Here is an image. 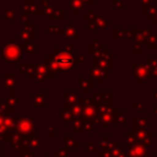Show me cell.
<instances>
[{
  "mask_svg": "<svg viewBox=\"0 0 157 157\" xmlns=\"http://www.w3.org/2000/svg\"><path fill=\"white\" fill-rule=\"evenodd\" d=\"M52 52H56L55 55V65L63 71H67L74 64V54L73 49H59L52 50Z\"/></svg>",
  "mask_w": 157,
  "mask_h": 157,
  "instance_id": "cell-1",
  "label": "cell"
},
{
  "mask_svg": "<svg viewBox=\"0 0 157 157\" xmlns=\"http://www.w3.org/2000/svg\"><path fill=\"white\" fill-rule=\"evenodd\" d=\"M4 58H13V57H19V47L17 46L15 40H8L6 46L3 50Z\"/></svg>",
  "mask_w": 157,
  "mask_h": 157,
  "instance_id": "cell-2",
  "label": "cell"
},
{
  "mask_svg": "<svg viewBox=\"0 0 157 157\" xmlns=\"http://www.w3.org/2000/svg\"><path fill=\"white\" fill-rule=\"evenodd\" d=\"M61 37L62 39H78L79 32L73 25L66 26L65 29L61 30Z\"/></svg>",
  "mask_w": 157,
  "mask_h": 157,
  "instance_id": "cell-3",
  "label": "cell"
},
{
  "mask_svg": "<svg viewBox=\"0 0 157 157\" xmlns=\"http://www.w3.org/2000/svg\"><path fill=\"white\" fill-rule=\"evenodd\" d=\"M151 33H153V30L151 28H147V29H143V30H139L138 31V34H137L136 39L135 41L138 42V43L142 44L144 42H147V39Z\"/></svg>",
  "mask_w": 157,
  "mask_h": 157,
  "instance_id": "cell-4",
  "label": "cell"
},
{
  "mask_svg": "<svg viewBox=\"0 0 157 157\" xmlns=\"http://www.w3.org/2000/svg\"><path fill=\"white\" fill-rule=\"evenodd\" d=\"M90 23H91L95 28H108L109 27L107 19L103 16H98V15H96L94 19L90 21Z\"/></svg>",
  "mask_w": 157,
  "mask_h": 157,
  "instance_id": "cell-5",
  "label": "cell"
},
{
  "mask_svg": "<svg viewBox=\"0 0 157 157\" xmlns=\"http://www.w3.org/2000/svg\"><path fill=\"white\" fill-rule=\"evenodd\" d=\"M143 13L147 15V18L153 21L157 15V6L156 4H150V6H143Z\"/></svg>",
  "mask_w": 157,
  "mask_h": 157,
  "instance_id": "cell-6",
  "label": "cell"
},
{
  "mask_svg": "<svg viewBox=\"0 0 157 157\" xmlns=\"http://www.w3.org/2000/svg\"><path fill=\"white\" fill-rule=\"evenodd\" d=\"M104 48V44L99 42L98 39L94 40V43L90 45V56L96 57L97 54L99 52V50H101Z\"/></svg>",
  "mask_w": 157,
  "mask_h": 157,
  "instance_id": "cell-7",
  "label": "cell"
},
{
  "mask_svg": "<svg viewBox=\"0 0 157 157\" xmlns=\"http://www.w3.org/2000/svg\"><path fill=\"white\" fill-rule=\"evenodd\" d=\"M85 3L82 0H71V13L72 14H77L81 9H83Z\"/></svg>",
  "mask_w": 157,
  "mask_h": 157,
  "instance_id": "cell-8",
  "label": "cell"
},
{
  "mask_svg": "<svg viewBox=\"0 0 157 157\" xmlns=\"http://www.w3.org/2000/svg\"><path fill=\"white\" fill-rule=\"evenodd\" d=\"M147 47L149 48H156L157 47V35L155 33H151L147 39Z\"/></svg>",
  "mask_w": 157,
  "mask_h": 157,
  "instance_id": "cell-9",
  "label": "cell"
},
{
  "mask_svg": "<svg viewBox=\"0 0 157 157\" xmlns=\"http://www.w3.org/2000/svg\"><path fill=\"white\" fill-rule=\"evenodd\" d=\"M138 31L139 29H137V28H135V29H128V28H126V29H124V36L127 37V39L135 40L137 34H138Z\"/></svg>",
  "mask_w": 157,
  "mask_h": 157,
  "instance_id": "cell-10",
  "label": "cell"
},
{
  "mask_svg": "<svg viewBox=\"0 0 157 157\" xmlns=\"http://www.w3.org/2000/svg\"><path fill=\"white\" fill-rule=\"evenodd\" d=\"M132 52L135 54H140V52H143V47H142V44L138 43V42L135 41L134 44H132Z\"/></svg>",
  "mask_w": 157,
  "mask_h": 157,
  "instance_id": "cell-11",
  "label": "cell"
},
{
  "mask_svg": "<svg viewBox=\"0 0 157 157\" xmlns=\"http://www.w3.org/2000/svg\"><path fill=\"white\" fill-rule=\"evenodd\" d=\"M113 37L114 39H123L124 37V29L116 28L113 30Z\"/></svg>",
  "mask_w": 157,
  "mask_h": 157,
  "instance_id": "cell-12",
  "label": "cell"
},
{
  "mask_svg": "<svg viewBox=\"0 0 157 157\" xmlns=\"http://www.w3.org/2000/svg\"><path fill=\"white\" fill-rule=\"evenodd\" d=\"M47 30H49L48 33H57V32H61L60 31V27L59 26H50L48 25L47 26Z\"/></svg>",
  "mask_w": 157,
  "mask_h": 157,
  "instance_id": "cell-13",
  "label": "cell"
},
{
  "mask_svg": "<svg viewBox=\"0 0 157 157\" xmlns=\"http://www.w3.org/2000/svg\"><path fill=\"white\" fill-rule=\"evenodd\" d=\"M114 9H120L123 10L124 9V1L123 0H114Z\"/></svg>",
  "mask_w": 157,
  "mask_h": 157,
  "instance_id": "cell-14",
  "label": "cell"
},
{
  "mask_svg": "<svg viewBox=\"0 0 157 157\" xmlns=\"http://www.w3.org/2000/svg\"><path fill=\"white\" fill-rule=\"evenodd\" d=\"M95 12H94V10H90V13L89 14H86V16H85V18L86 19H90V21H92V19H94L95 18Z\"/></svg>",
  "mask_w": 157,
  "mask_h": 157,
  "instance_id": "cell-15",
  "label": "cell"
},
{
  "mask_svg": "<svg viewBox=\"0 0 157 157\" xmlns=\"http://www.w3.org/2000/svg\"><path fill=\"white\" fill-rule=\"evenodd\" d=\"M85 27L87 28V29H89V32H90V33H94L95 29H96V28H95L94 26L92 25L91 23H89V24H86V25H85Z\"/></svg>",
  "mask_w": 157,
  "mask_h": 157,
  "instance_id": "cell-16",
  "label": "cell"
},
{
  "mask_svg": "<svg viewBox=\"0 0 157 157\" xmlns=\"http://www.w3.org/2000/svg\"><path fill=\"white\" fill-rule=\"evenodd\" d=\"M152 1H153V0H139V3L142 6H147L152 4Z\"/></svg>",
  "mask_w": 157,
  "mask_h": 157,
  "instance_id": "cell-17",
  "label": "cell"
},
{
  "mask_svg": "<svg viewBox=\"0 0 157 157\" xmlns=\"http://www.w3.org/2000/svg\"><path fill=\"white\" fill-rule=\"evenodd\" d=\"M149 63L151 64L152 66H155V64H157V59H149Z\"/></svg>",
  "mask_w": 157,
  "mask_h": 157,
  "instance_id": "cell-18",
  "label": "cell"
},
{
  "mask_svg": "<svg viewBox=\"0 0 157 157\" xmlns=\"http://www.w3.org/2000/svg\"><path fill=\"white\" fill-rule=\"evenodd\" d=\"M82 1H83V3L87 2V3H90V4H92V6L94 4V0H82Z\"/></svg>",
  "mask_w": 157,
  "mask_h": 157,
  "instance_id": "cell-19",
  "label": "cell"
},
{
  "mask_svg": "<svg viewBox=\"0 0 157 157\" xmlns=\"http://www.w3.org/2000/svg\"><path fill=\"white\" fill-rule=\"evenodd\" d=\"M153 23L155 24V25L157 26V15H156V16H155V18L153 19Z\"/></svg>",
  "mask_w": 157,
  "mask_h": 157,
  "instance_id": "cell-20",
  "label": "cell"
}]
</instances>
